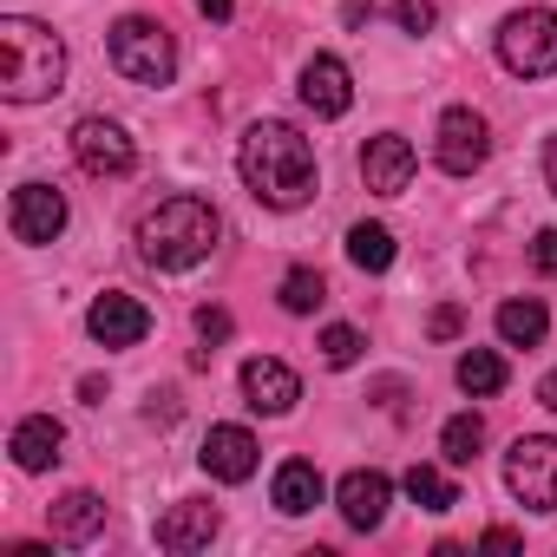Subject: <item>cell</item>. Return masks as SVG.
<instances>
[{"label": "cell", "mask_w": 557, "mask_h": 557, "mask_svg": "<svg viewBox=\"0 0 557 557\" xmlns=\"http://www.w3.org/2000/svg\"><path fill=\"white\" fill-rule=\"evenodd\" d=\"M197 8H203L210 21H230V14H236V0H197Z\"/></svg>", "instance_id": "cell-36"}, {"label": "cell", "mask_w": 557, "mask_h": 557, "mask_svg": "<svg viewBox=\"0 0 557 557\" xmlns=\"http://www.w3.org/2000/svg\"><path fill=\"white\" fill-rule=\"evenodd\" d=\"M8 446H14V466H21V472H47V466L60 459V446H66V426H60L53 413H27Z\"/></svg>", "instance_id": "cell-17"}, {"label": "cell", "mask_w": 557, "mask_h": 557, "mask_svg": "<svg viewBox=\"0 0 557 557\" xmlns=\"http://www.w3.org/2000/svg\"><path fill=\"white\" fill-rule=\"evenodd\" d=\"M479 446H485V420H479V413H453V420L440 426V459H446V466H472Z\"/></svg>", "instance_id": "cell-22"}, {"label": "cell", "mask_w": 557, "mask_h": 557, "mask_svg": "<svg viewBox=\"0 0 557 557\" xmlns=\"http://www.w3.org/2000/svg\"><path fill=\"white\" fill-rule=\"evenodd\" d=\"M197 335L203 342H230V315L223 309H197Z\"/></svg>", "instance_id": "cell-30"}, {"label": "cell", "mask_w": 557, "mask_h": 557, "mask_svg": "<svg viewBox=\"0 0 557 557\" xmlns=\"http://www.w3.org/2000/svg\"><path fill=\"white\" fill-rule=\"evenodd\" d=\"M544 184H550V197H557V132L544 138Z\"/></svg>", "instance_id": "cell-33"}, {"label": "cell", "mask_w": 557, "mask_h": 557, "mask_svg": "<svg viewBox=\"0 0 557 557\" xmlns=\"http://www.w3.org/2000/svg\"><path fill=\"white\" fill-rule=\"evenodd\" d=\"M73 158H79V171H92V177H125V171L138 164V151H132V138H125L119 119H79V125H73Z\"/></svg>", "instance_id": "cell-8"}, {"label": "cell", "mask_w": 557, "mask_h": 557, "mask_svg": "<svg viewBox=\"0 0 557 557\" xmlns=\"http://www.w3.org/2000/svg\"><path fill=\"white\" fill-rule=\"evenodd\" d=\"M315 505H322V472H315L309 459H283V472H275V511L302 518V511H315Z\"/></svg>", "instance_id": "cell-19"}, {"label": "cell", "mask_w": 557, "mask_h": 557, "mask_svg": "<svg viewBox=\"0 0 557 557\" xmlns=\"http://www.w3.org/2000/svg\"><path fill=\"white\" fill-rule=\"evenodd\" d=\"M216 505H203V498H177L164 518H158V544L164 550H203L210 537H216Z\"/></svg>", "instance_id": "cell-16"}, {"label": "cell", "mask_w": 557, "mask_h": 557, "mask_svg": "<svg viewBox=\"0 0 557 557\" xmlns=\"http://www.w3.org/2000/svg\"><path fill=\"white\" fill-rule=\"evenodd\" d=\"M216 230H223V216L210 210V197L177 190V197H164L158 210H145V223H138V256H145L151 269L177 275V269H197V262L216 249Z\"/></svg>", "instance_id": "cell-2"}, {"label": "cell", "mask_w": 557, "mask_h": 557, "mask_svg": "<svg viewBox=\"0 0 557 557\" xmlns=\"http://www.w3.org/2000/svg\"><path fill=\"white\" fill-rule=\"evenodd\" d=\"M302 106H309L315 119H342V112L355 106V79H348V66H342L335 53H315V60L302 66Z\"/></svg>", "instance_id": "cell-12"}, {"label": "cell", "mask_w": 557, "mask_h": 557, "mask_svg": "<svg viewBox=\"0 0 557 557\" xmlns=\"http://www.w3.org/2000/svg\"><path fill=\"white\" fill-rule=\"evenodd\" d=\"M485 151H492L485 119H479L472 106H446V112H440V171H446V177H472V171L485 164Z\"/></svg>", "instance_id": "cell-7"}, {"label": "cell", "mask_w": 557, "mask_h": 557, "mask_svg": "<svg viewBox=\"0 0 557 557\" xmlns=\"http://www.w3.org/2000/svg\"><path fill=\"white\" fill-rule=\"evenodd\" d=\"M145 413H151L158 426H171V420H177V394H151V407H145Z\"/></svg>", "instance_id": "cell-32"}, {"label": "cell", "mask_w": 557, "mask_h": 557, "mask_svg": "<svg viewBox=\"0 0 557 557\" xmlns=\"http://www.w3.org/2000/svg\"><path fill=\"white\" fill-rule=\"evenodd\" d=\"M243 400H249L256 413H289V407L302 400V381H296L283 361L256 355V361H243Z\"/></svg>", "instance_id": "cell-14"}, {"label": "cell", "mask_w": 557, "mask_h": 557, "mask_svg": "<svg viewBox=\"0 0 557 557\" xmlns=\"http://www.w3.org/2000/svg\"><path fill=\"white\" fill-rule=\"evenodd\" d=\"M256 453H262V446H256V433H249V426H210L197 459H203V472H210V479L243 485V479L256 472Z\"/></svg>", "instance_id": "cell-11"}, {"label": "cell", "mask_w": 557, "mask_h": 557, "mask_svg": "<svg viewBox=\"0 0 557 557\" xmlns=\"http://www.w3.org/2000/svg\"><path fill=\"white\" fill-rule=\"evenodd\" d=\"M537 400H544V407H550V413H557V368H550V374H544V381H537Z\"/></svg>", "instance_id": "cell-37"}, {"label": "cell", "mask_w": 557, "mask_h": 557, "mask_svg": "<svg viewBox=\"0 0 557 557\" xmlns=\"http://www.w3.org/2000/svg\"><path fill=\"white\" fill-rule=\"evenodd\" d=\"M361 348H368V342H361V329H348V322L322 329V361H329V368H355V361H361Z\"/></svg>", "instance_id": "cell-26"}, {"label": "cell", "mask_w": 557, "mask_h": 557, "mask_svg": "<svg viewBox=\"0 0 557 557\" xmlns=\"http://www.w3.org/2000/svg\"><path fill=\"white\" fill-rule=\"evenodd\" d=\"M531 269H537V275H557V230H537V243H531Z\"/></svg>", "instance_id": "cell-29"}, {"label": "cell", "mask_w": 557, "mask_h": 557, "mask_svg": "<svg viewBox=\"0 0 557 557\" xmlns=\"http://www.w3.org/2000/svg\"><path fill=\"white\" fill-rule=\"evenodd\" d=\"M86 329H92V342H106V348H138V342L151 335V309H145L138 296H125V289H106V296L92 302Z\"/></svg>", "instance_id": "cell-10"}, {"label": "cell", "mask_w": 557, "mask_h": 557, "mask_svg": "<svg viewBox=\"0 0 557 557\" xmlns=\"http://www.w3.org/2000/svg\"><path fill=\"white\" fill-rule=\"evenodd\" d=\"M407 498H413L420 511H453V505H459V485H453L440 466H413V472H407Z\"/></svg>", "instance_id": "cell-23"}, {"label": "cell", "mask_w": 557, "mask_h": 557, "mask_svg": "<svg viewBox=\"0 0 557 557\" xmlns=\"http://www.w3.org/2000/svg\"><path fill=\"white\" fill-rule=\"evenodd\" d=\"M112 66H119L132 86H171V73H177V47H171V34H164L158 21L125 14V21L112 27Z\"/></svg>", "instance_id": "cell-4"}, {"label": "cell", "mask_w": 557, "mask_h": 557, "mask_svg": "<svg viewBox=\"0 0 557 557\" xmlns=\"http://www.w3.org/2000/svg\"><path fill=\"white\" fill-rule=\"evenodd\" d=\"M66 86V47L53 27L27 21V14H8L0 21V92L14 106H40Z\"/></svg>", "instance_id": "cell-3"}, {"label": "cell", "mask_w": 557, "mask_h": 557, "mask_svg": "<svg viewBox=\"0 0 557 557\" xmlns=\"http://www.w3.org/2000/svg\"><path fill=\"white\" fill-rule=\"evenodd\" d=\"M505 485L518 492V505L557 511V440H544V433L511 440V453H505Z\"/></svg>", "instance_id": "cell-6"}, {"label": "cell", "mask_w": 557, "mask_h": 557, "mask_svg": "<svg viewBox=\"0 0 557 557\" xmlns=\"http://www.w3.org/2000/svg\"><path fill=\"white\" fill-rule=\"evenodd\" d=\"M79 400H86V407H99V400H106V381H99V374H86V381H79Z\"/></svg>", "instance_id": "cell-35"}, {"label": "cell", "mask_w": 557, "mask_h": 557, "mask_svg": "<svg viewBox=\"0 0 557 557\" xmlns=\"http://www.w3.org/2000/svg\"><path fill=\"white\" fill-rule=\"evenodd\" d=\"M459 329H466V315H459V309H453V302H440V309H433V315H426V335H433V342H453V335H459Z\"/></svg>", "instance_id": "cell-28"}, {"label": "cell", "mask_w": 557, "mask_h": 557, "mask_svg": "<svg viewBox=\"0 0 557 557\" xmlns=\"http://www.w3.org/2000/svg\"><path fill=\"white\" fill-rule=\"evenodd\" d=\"M544 329H550L544 302H531V296L498 302V342H505V348H537V342H544Z\"/></svg>", "instance_id": "cell-20"}, {"label": "cell", "mask_w": 557, "mask_h": 557, "mask_svg": "<svg viewBox=\"0 0 557 557\" xmlns=\"http://www.w3.org/2000/svg\"><path fill=\"white\" fill-rule=\"evenodd\" d=\"M8 230L14 243H53L66 230V197L60 184H21L14 203H8Z\"/></svg>", "instance_id": "cell-9"}, {"label": "cell", "mask_w": 557, "mask_h": 557, "mask_svg": "<svg viewBox=\"0 0 557 557\" xmlns=\"http://www.w3.org/2000/svg\"><path fill=\"white\" fill-rule=\"evenodd\" d=\"M47 524H53L60 544H92V537L106 531V498H99V492H66V498L47 511Z\"/></svg>", "instance_id": "cell-18"}, {"label": "cell", "mask_w": 557, "mask_h": 557, "mask_svg": "<svg viewBox=\"0 0 557 557\" xmlns=\"http://www.w3.org/2000/svg\"><path fill=\"white\" fill-rule=\"evenodd\" d=\"M348 262L368 269V275L394 269V230H387V223H355V230H348Z\"/></svg>", "instance_id": "cell-21"}, {"label": "cell", "mask_w": 557, "mask_h": 557, "mask_svg": "<svg viewBox=\"0 0 557 557\" xmlns=\"http://www.w3.org/2000/svg\"><path fill=\"white\" fill-rule=\"evenodd\" d=\"M236 171H243L249 197L269 203V210H302V203L315 197V184H322L315 145H309L296 125H283V119H256V125L243 132Z\"/></svg>", "instance_id": "cell-1"}, {"label": "cell", "mask_w": 557, "mask_h": 557, "mask_svg": "<svg viewBox=\"0 0 557 557\" xmlns=\"http://www.w3.org/2000/svg\"><path fill=\"white\" fill-rule=\"evenodd\" d=\"M342 21H348V27H368V21H374V8H368V0H348Z\"/></svg>", "instance_id": "cell-34"}, {"label": "cell", "mask_w": 557, "mask_h": 557, "mask_svg": "<svg viewBox=\"0 0 557 557\" xmlns=\"http://www.w3.org/2000/svg\"><path fill=\"white\" fill-rule=\"evenodd\" d=\"M335 498H342V518L355 524V531H374L381 518H387V505H394V485H387V472H348L342 485H335Z\"/></svg>", "instance_id": "cell-15"}, {"label": "cell", "mask_w": 557, "mask_h": 557, "mask_svg": "<svg viewBox=\"0 0 557 557\" xmlns=\"http://www.w3.org/2000/svg\"><path fill=\"white\" fill-rule=\"evenodd\" d=\"M498 60H505V73H518V79H550V73H557V14H550V8L505 14V27H498Z\"/></svg>", "instance_id": "cell-5"}, {"label": "cell", "mask_w": 557, "mask_h": 557, "mask_svg": "<svg viewBox=\"0 0 557 557\" xmlns=\"http://www.w3.org/2000/svg\"><path fill=\"white\" fill-rule=\"evenodd\" d=\"M322 302H329L322 269H289V275H283V309H289V315H315Z\"/></svg>", "instance_id": "cell-24"}, {"label": "cell", "mask_w": 557, "mask_h": 557, "mask_svg": "<svg viewBox=\"0 0 557 557\" xmlns=\"http://www.w3.org/2000/svg\"><path fill=\"white\" fill-rule=\"evenodd\" d=\"M518 544H524V537H518V531H505V524H492V531L479 537V550H518Z\"/></svg>", "instance_id": "cell-31"}, {"label": "cell", "mask_w": 557, "mask_h": 557, "mask_svg": "<svg viewBox=\"0 0 557 557\" xmlns=\"http://www.w3.org/2000/svg\"><path fill=\"white\" fill-rule=\"evenodd\" d=\"M394 21H400L407 34H433V21H440V8H433V0H400V8H394Z\"/></svg>", "instance_id": "cell-27"}, {"label": "cell", "mask_w": 557, "mask_h": 557, "mask_svg": "<svg viewBox=\"0 0 557 557\" xmlns=\"http://www.w3.org/2000/svg\"><path fill=\"white\" fill-rule=\"evenodd\" d=\"M459 387H466V394H498V387H505V361H498L492 348H466V355H459Z\"/></svg>", "instance_id": "cell-25"}, {"label": "cell", "mask_w": 557, "mask_h": 557, "mask_svg": "<svg viewBox=\"0 0 557 557\" xmlns=\"http://www.w3.org/2000/svg\"><path fill=\"white\" fill-rule=\"evenodd\" d=\"M361 177H368L374 197H400V190L413 184V145L394 138V132L368 138V151H361Z\"/></svg>", "instance_id": "cell-13"}]
</instances>
